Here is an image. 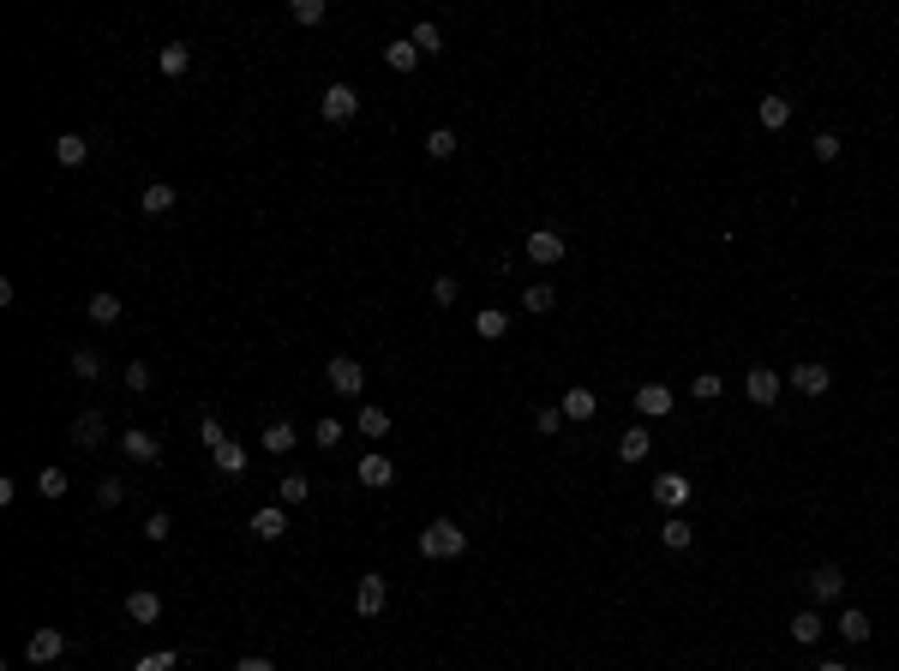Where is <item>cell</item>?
Instances as JSON below:
<instances>
[{"mask_svg": "<svg viewBox=\"0 0 899 671\" xmlns=\"http://www.w3.org/2000/svg\"><path fill=\"white\" fill-rule=\"evenodd\" d=\"M462 552H468V528H456V522L420 528V557H462Z\"/></svg>", "mask_w": 899, "mask_h": 671, "instance_id": "1", "label": "cell"}, {"mask_svg": "<svg viewBox=\"0 0 899 671\" xmlns=\"http://www.w3.org/2000/svg\"><path fill=\"white\" fill-rule=\"evenodd\" d=\"M318 108H324V126H348V120L360 115V90L354 84H324Z\"/></svg>", "mask_w": 899, "mask_h": 671, "instance_id": "2", "label": "cell"}, {"mask_svg": "<svg viewBox=\"0 0 899 671\" xmlns=\"http://www.w3.org/2000/svg\"><path fill=\"white\" fill-rule=\"evenodd\" d=\"M324 384H330L336 395H360V390H366V366L348 360V354H336L330 366H324Z\"/></svg>", "mask_w": 899, "mask_h": 671, "instance_id": "3", "label": "cell"}, {"mask_svg": "<svg viewBox=\"0 0 899 671\" xmlns=\"http://www.w3.org/2000/svg\"><path fill=\"white\" fill-rule=\"evenodd\" d=\"M24 659H30V666H60V659H66V635L42 624V630L24 641Z\"/></svg>", "mask_w": 899, "mask_h": 671, "instance_id": "4", "label": "cell"}, {"mask_svg": "<svg viewBox=\"0 0 899 671\" xmlns=\"http://www.w3.org/2000/svg\"><path fill=\"white\" fill-rule=\"evenodd\" d=\"M779 390H785V378H779V372H768V366H750V378H743V395H750L756 408H774Z\"/></svg>", "mask_w": 899, "mask_h": 671, "instance_id": "5", "label": "cell"}, {"mask_svg": "<svg viewBox=\"0 0 899 671\" xmlns=\"http://www.w3.org/2000/svg\"><path fill=\"white\" fill-rule=\"evenodd\" d=\"M384 606H390V582H384V575H360V588H354V612H360V617H378Z\"/></svg>", "mask_w": 899, "mask_h": 671, "instance_id": "6", "label": "cell"}, {"mask_svg": "<svg viewBox=\"0 0 899 671\" xmlns=\"http://www.w3.org/2000/svg\"><path fill=\"white\" fill-rule=\"evenodd\" d=\"M354 480H360V486H372V492H384V486H396V468H390V455L366 450V455H360V468H354Z\"/></svg>", "mask_w": 899, "mask_h": 671, "instance_id": "7", "label": "cell"}, {"mask_svg": "<svg viewBox=\"0 0 899 671\" xmlns=\"http://www.w3.org/2000/svg\"><path fill=\"white\" fill-rule=\"evenodd\" d=\"M522 252L534 258V264H558V258H564V234H558V228H534Z\"/></svg>", "mask_w": 899, "mask_h": 671, "instance_id": "8", "label": "cell"}, {"mask_svg": "<svg viewBox=\"0 0 899 671\" xmlns=\"http://www.w3.org/2000/svg\"><path fill=\"white\" fill-rule=\"evenodd\" d=\"M120 455L126 462H162V437L157 432H120Z\"/></svg>", "mask_w": 899, "mask_h": 671, "instance_id": "9", "label": "cell"}, {"mask_svg": "<svg viewBox=\"0 0 899 671\" xmlns=\"http://www.w3.org/2000/svg\"><path fill=\"white\" fill-rule=\"evenodd\" d=\"M672 402H678V395L666 390V384H641V390H636L641 420H666V414H672Z\"/></svg>", "mask_w": 899, "mask_h": 671, "instance_id": "10", "label": "cell"}, {"mask_svg": "<svg viewBox=\"0 0 899 671\" xmlns=\"http://www.w3.org/2000/svg\"><path fill=\"white\" fill-rule=\"evenodd\" d=\"M792 390H803V395H827V390H834V372H827L821 360H810V366H798V372H792Z\"/></svg>", "mask_w": 899, "mask_h": 671, "instance_id": "11", "label": "cell"}, {"mask_svg": "<svg viewBox=\"0 0 899 671\" xmlns=\"http://www.w3.org/2000/svg\"><path fill=\"white\" fill-rule=\"evenodd\" d=\"M126 617H132V624H157V617H162V593L132 588V593H126Z\"/></svg>", "mask_w": 899, "mask_h": 671, "instance_id": "12", "label": "cell"}, {"mask_svg": "<svg viewBox=\"0 0 899 671\" xmlns=\"http://www.w3.org/2000/svg\"><path fill=\"white\" fill-rule=\"evenodd\" d=\"M55 162H60V168H84V162H90L84 132H60V139H55Z\"/></svg>", "mask_w": 899, "mask_h": 671, "instance_id": "13", "label": "cell"}, {"mask_svg": "<svg viewBox=\"0 0 899 671\" xmlns=\"http://www.w3.org/2000/svg\"><path fill=\"white\" fill-rule=\"evenodd\" d=\"M66 437H72V450H97L102 437H108V426H102V414H79Z\"/></svg>", "mask_w": 899, "mask_h": 671, "instance_id": "14", "label": "cell"}, {"mask_svg": "<svg viewBox=\"0 0 899 671\" xmlns=\"http://www.w3.org/2000/svg\"><path fill=\"white\" fill-rule=\"evenodd\" d=\"M252 533H259V539H282V533H288V510H282V504H264V510L252 515Z\"/></svg>", "mask_w": 899, "mask_h": 671, "instance_id": "15", "label": "cell"}, {"mask_svg": "<svg viewBox=\"0 0 899 671\" xmlns=\"http://www.w3.org/2000/svg\"><path fill=\"white\" fill-rule=\"evenodd\" d=\"M810 588H816V599H839V593H845L839 564H816V570H810Z\"/></svg>", "mask_w": 899, "mask_h": 671, "instance_id": "16", "label": "cell"}, {"mask_svg": "<svg viewBox=\"0 0 899 671\" xmlns=\"http://www.w3.org/2000/svg\"><path fill=\"white\" fill-rule=\"evenodd\" d=\"M683 497H690V480H683V474H659V480H654V504L678 510Z\"/></svg>", "mask_w": 899, "mask_h": 671, "instance_id": "17", "label": "cell"}, {"mask_svg": "<svg viewBox=\"0 0 899 671\" xmlns=\"http://www.w3.org/2000/svg\"><path fill=\"white\" fill-rule=\"evenodd\" d=\"M599 414V395L594 390H581V384H576V390H564V420H594Z\"/></svg>", "mask_w": 899, "mask_h": 671, "instance_id": "18", "label": "cell"}, {"mask_svg": "<svg viewBox=\"0 0 899 671\" xmlns=\"http://www.w3.org/2000/svg\"><path fill=\"white\" fill-rule=\"evenodd\" d=\"M174 186H168V180H150V186H144V217H168V210H174Z\"/></svg>", "mask_w": 899, "mask_h": 671, "instance_id": "19", "label": "cell"}, {"mask_svg": "<svg viewBox=\"0 0 899 671\" xmlns=\"http://www.w3.org/2000/svg\"><path fill=\"white\" fill-rule=\"evenodd\" d=\"M186 66H192V48H186V42H168V48L157 55V72H162V79H180Z\"/></svg>", "mask_w": 899, "mask_h": 671, "instance_id": "20", "label": "cell"}, {"mask_svg": "<svg viewBox=\"0 0 899 671\" xmlns=\"http://www.w3.org/2000/svg\"><path fill=\"white\" fill-rule=\"evenodd\" d=\"M384 60H390V72H414L420 66V48L408 37H396V42H384Z\"/></svg>", "mask_w": 899, "mask_h": 671, "instance_id": "21", "label": "cell"}, {"mask_svg": "<svg viewBox=\"0 0 899 671\" xmlns=\"http://www.w3.org/2000/svg\"><path fill=\"white\" fill-rule=\"evenodd\" d=\"M259 444L270 455H288V450H294V426H288V420H270V426L259 432Z\"/></svg>", "mask_w": 899, "mask_h": 671, "instance_id": "22", "label": "cell"}, {"mask_svg": "<svg viewBox=\"0 0 899 671\" xmlns=\"http://www.w3.org/2000/svg\"><path fill=\"white\" fill-rule=\"evenodd\" d=\"M756 120L768 126V132H779V126L792 120V102H785V97H761V102H756Z\"/></svg>", "mask_w": 899, "mask_h": 671, "instance_id": "23", "label": "cell"}, {"mask_svg": "<svg viewBox=\"0 0 899 671\" xmlns=\"http://www.w3.org/2000/svg\"><path fill=\"white\" fill-rule=\"evenodd\" d=\"M84 312H90V324H102V330H108V324H120V312H126V306H120V294H90V306H84Z\"/></svg>", "mask_w": 899, "mask_h": 671, "instance_id": "24", "label": "cell"}, {"mask_svg": "<svg viewBox=\"0 0 899 671\" xmlns=\"http://www.w3.org/2000/svg\"><path fill=\"white\" fill-rule=\"evenodd\" d=\"M456 132H450V126H432V132H426V157H432V162H450V157H456Z\"/></svg>", "mask_w": 899, "mask_h": 671, "instance_id": "25", "label": "cell"}, {"mask_svg": "<svg viewBox=\"0 0 899 671\" xmlns=\"http://www.w3.org/2000/svg\"><path fill=\"white\" fill-rule=\"evenodd\" d=\"M690 539H696V533H690V522H683V515H672V522L659 528V546H666V552H690Z\"/></svg>", "mask_w": 899, "mask_h": 671, "instance_id": "26", "label": "cell"}, {"mask_svg": "<svg viewBox=\"0 0 899 671\" xmlns=\"http://www.w3.org/2000/svg\"><path fill=\"white\" fill-rule=\"evenodd\" d=\"M834 630L845 635V641H869V617H863L858 606H845V612H839V624H834Z\"/></svg>", "mask_w": 899, "mask_h": 671, "instance_id": "27", "label": "cell"}, {"mask_svg": "<svg viewBox=\"0 0 899 671\" xmlns=\"http://www.w3.org/2000/svg\"><path fill=\"white\" fill-rule=\"evenodd\" d=\"M408 42H414L420 55H444V30H438L432 19H420V24H414V37H408Z\"/></svg>", "mask_w": 899, "mask_h": 671, "instance_id": "28", "label": "cell"}, {"mask_svg": "<svg viewBox=\"0 0 899 671\" xmlns=\"http://www.w3.org/2000/svg\"><path fill=\"white\" fill-rule=\"evenodd\" d=\"M504 330H510V312H498V306H486V312L474 318V336H486V342H498Z\"/></svg>", "mask_w": 899, "mask_h": 671, "instance_id": "29", "label": "cell"}, {"mask_svg": "<svg viewBox=\"0 0 899 671\" xmlns=\"http://www.w3.org/2000/svg\"><path fill=\"white\" fill-rule=\"evenodd\" d=\"M792 641H798V648H816V641H821V617L816 612H798V617H792Z\"/></svg>", "mask_w": 899, "mask_h": 671, "instance_id": "30", "label": "cell"}, {"mask_svg": "<svg viewBox=\"0 0 899 671\" xmlns=\"http://www.w3.org/2000/svg\"><path fill=\"white\" fill-rule=\"evenodd\" d=\"M648 444H654V437H648V426H630V432H623V444H618V455H623V462H641V455H648Z\"/></svg>", "mask_w": 899, "mask_h": 671, "instance_id": "31", "label": "cell"}, {"mask_svg": "<svg viewBox=\"0 0 899 671\" xmlns=\"http://www.w3.org/2000/svg\"><path fill=\"white\" fill-rule=\"evenodd\" d=\"M522 306H528V312H552V306H558V288H552V282H534V288L522 294Z\"/></svg>", "mask_w": 899, "mask_h": 671, "instance_id": "32", "label": "cell"}, {"mask_svg": "<svg viewBox=\"0 0 899 671\" xmlns=\"http://www.w3.org/2000/svg\"><path fill=\"white\" fill-rule=\"evenodd\" d=\"M354 426H360V432H366V437H384V432H390V414H384V408H372V402H366V408H360V420H354Z\"/></svg>", "mask_w": 899, "mask_h": 671, "instance_id": "33", "label": "cell"}, {"mask_svg": "<svg viewBox=\"0 0 899 671\" xmlns=\"http://www.w3.org/2000/svg\"><path fill=\"white\" fill-rule=\"evenodd\" d=\"M210 462H216L222 474H246V450H240V444H222V450H210Z\"/></svg>", "mask_w": 899, "mask_h": 671, "instance_id": "34", "label": "cell"}, {"mask_svg": "<svg viewBox=\"0 0 899 671\" xmlns=\"http://www.w3.org/2000/svg\"><path fill=\"white\" fill-rule=\"evenodd\" d=\"M66 486H72V480H66V468H42V474H37V492H42V497H66Z\"/></svg>", "mask_w": 899, "mask_h": 671, "instance_id": "35", "label": "cell"}, {"mask_svg": "<svg viewBox=\"0 0 899 671\" xmlns=\"http://www.w3.org/2000/svg\"><path fill=\"white\" fill-rule=\"evenodd\" d=\"M312 497V480L306 474H282V504H306Z\"/></svg>", "mask_w": 899, "mask_h": 671, "instance_id": "36", "label": "cell"}, {"mask_svg": "<svg viewBox=\"0 0 899 671\" xmlns=\"http://www.w3.org/2000/svg\"><path fill=\"white\" fill-rule=\"evenodd\" d=\"M168 533H174V515H168V510H150V515H144V539H157V546H162Z\"/></svg>", "mask_w": 899, "mask_h": 671, "instance_id": "37", "label": "cell"}, {"mask_svg": "<svg viewBox=\"0 0 899 671\" xmlns=\"http://www.w3.org/2000/svg\"><path fill=\"white\" fill-rule=\"evenodd\" d=\"M342 437H348V432H342V420H318V426H312V444H318V450H336Z\"/></svg>", "mask_w": 899, "mask_h": 671, "instance_id": "38", "label": "cell"}, {"mask_svg": "<svg viewBox=\"0 0 899 671\" xmlns=\"http://www.w3.org/2000/svg\"><path fill=\"white\" fill-rule=\"evenodd\" d=\"M174 666H180V653H174V648H162V653H144L132 671H174Z\"/></svg>", "mask_w": 899, "mask_h": 671, "instance_id": "39", "label": "cell"}, {"mask_svg": "<svg viewBox=\"0 0 899 671\" xmlns=\"http://www.w3.org/2000/svg\"><path fill=\"white\" fill-rule=\"evenodd\" d=\"M199 437L210 444V450H222V444H228V432H222V420H216V414H204V420H199Z\"/></svg>", "mask_w": 899, "mask_h": 671, "instance_id": "40", "label": "cell"}, {"mask_svg": "<svg viewBox=\"0 0 899 671\" xmlns=\"http://www.w3.org/2000/svg\"><path fill=\"white\" fill-rule=\"evenodd\" d=\"M72 372H79L84 384H90V378H102V360L90 354V348H79V354H72Z\"/></svg>", "mask_w": 899, "mask_h": 671, "instance_id": "41", "label": "cell"}, {"mask_svg": "<svg viewBox=\"0 0 899 671\" xmlns=\"http://www.w3.org/2000/svg\"><path fill=\"white\" fill-rule=\"evenodd\" d=\"M719 390H725V384H719V372H701L696 384H690V395H696V402H714Z\"/></svg>", "mask_w": 899, "mask_h": 671, "instance_id": "42", "label": "cell"}, {"mask_svg": "<svg viewBox=\"0 0 899 671\" xmlns=\"http://www.w3.org/2000/svg\"><path fill=\"white\" fill-rule=\"evenodd\" d=\"M294 24H324V0H294Z\"/></svg>", "mask_w": 899, "mask_h": 671, "instance_id": "43", "label": "cell"}, {"mask_svg": "<svg viewBox=\"0 0 899 671\" xmlns=\"http://www.w3.org/2000/svg\"><path fill=\"white\" fill-rule=\"evenodd\" d=\"M456 294H462L456 276H438V282H432V300H438V306H456Z\"/></svg>", "mask_w": 899, "mask_h": 671, "instance_id": "44", "label": "cell"}, {"mask_svg": "<svg viewBox=\"0 0 899 671\" xmlns=\"http://www.w3.org/2000/svg\"><path fill=\"white\" fill-rule=\"evenodd\" d=\"M810 150H816L821 162H834V157H839V132H816V139H810Z\"/></svg>", "mask_w": 899, "mask_h": 671, "instance_id": "45", "label": "cell"}, {"mask_svg": "<svg viewBox=\"0 0 899 671\" xmlns=\"http://www.w3.org/2000/svg\"><path fill=\"white\" fill-rule=\"evenodd\" d=\"M126 384H132V395H144V390H150V366L132 360V366H126Z\"/></svg>", "mask_w": 899, "mask_h": 671, "instance_id": "46", "label": "cell"}, {"mask_svg": "<svg viewBox=\"0 0 899 671\" xmlns=\"http://www.w3.org/2000/svg\"><path fill=\"white\" fill-rule=\"evenodd\" d=\"M120 497H126V486H120V480H102V486H97V504H102V510H114Z\"/></svg>", "mask_w": 899, "mask_h": 671, "instance_id": "47", "label": "cell"}, {"mask_svg": "<svg viewBox=\"0 0 899 671\" xmlns=\"http://www.w3.org/2000/svg\"><path fill=\"white\" fill-rule=\"evenodd\" d=\"M558 426H564V414H558V408H539V414H534V432H546V437H552Z\"/></svg>", "mask_w": 899, "mask_h": 671, "instance_id": "48", "label": "cell"}, {"mask_svg": "<svg viewBox=\"0 0 899 671\" xmlns=\"http://www.w3.org/2000/svg\"><path fill=\"white\" fill-rule=\"evenodd\" d=\"M234 671H276V659H264V653H246Z\"/></svg>", "mask_w": 899, "mask_h": 671, "instance_id": "49", "label": "cell"}, {"mask_svg": "<svg viewBox=\"0 0 899 671\" xmlns=\"http://www.w3.org/2000/svg\"><path fill=\"white\" fill-rule=\"evenodd\" d=\"M816 671H852V666H839V659H821V666Z\"/></svg>", "mask_w": 899, "mask_h": 671, "instance_id": "50", "label": "cell"}, {"mask_svg": "<svg viewBox=\"0 0 899 671\" xmlns=\"http://www.w3.org/2000/svg\"><path fill=\"white\" fill-rule=\"evenodd\" d=\"M48 671H66V666H48Z\"/></svg>", "mask_w": 899, "mask_h": 671, "instance_id": "51", "label": "cell"}]
</instances>
